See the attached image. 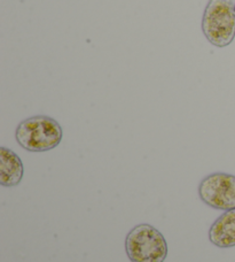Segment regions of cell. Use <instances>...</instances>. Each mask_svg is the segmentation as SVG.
<instances>
[{"label": "cell", "instance_id": "obj_2", "mask_svg": "<svg viewBox=\"0 0 235 262\" xmlns=\"http://www.w3.org/2000/svg\"><path fill=\"white\" fill-rule=\"evenodd\" d=\"M233 0H209L202 17L205 38L217 48H226L235 38Z\"/></svg>", "mask_w": 235, "mask_h": 262}, {"label": "cell", "instance_id": "obj_3", "mask_svg": "<svg viewBox=\"0 0 235 262\" xmlns=\"http://www.w3.org/2000/svg\"><path fill=\"white\" fill-rule=\"evenodd\" d=\"M125 251L131 262H164L168 256V244L156 228L143 223L128 233Z\"/></svg>", "mask_w": 235, "mask_h": 262}, {"label": "cell", "instance_id": "obj_4", "mask_svg": "<svg viewBox=\"0 0 235 262\" xmlns=\"http://www.w3.org/2000/svg\"><path fill=\"white\" fill-rule=\"evenodd\" d=\"M199 195L211 208L235 209V176L226 172H214L205 176L199 185Z\"/></svg>", "mask_w": 235, "mask_h": 262}, {"label": "cell", "instance_id": "obj_6", "mask_svg": "<svg viewBox=\"0 0 235 262\" xmlns=\"http://www.w3.org/2000/svg\"><path fill=\"white\" fill-rule=\"evenodd\" d=\"M25 168L20 157L7 147L0 148V184L13 188L21 183Z\"/></svg>", "mask_w": 235, "mask_h": 262}, {"label": "cell", "instance_id": "obj_7", "mask_svg": "<svg viewBox=\"0 0 235 262\" xmlns=\"http://www.w3.org/2000/svg\"><path fill=\"white\" fill-rule=\"evenodd\" d=\"M234 8H235V5H234Z\"/></svg>", "mask_w": 235, "mask_h": 262}, {"label": "cell", "instance_id": "obj_1", "mask_svg": "<svg viewBox=\"0 0 235 262\" xmlns=\"http://www.w3.org/2000/svg\"><path fill=\"white\" fill-rule=\"evenodd\" d=\"M63 131L58 121L46 115L26 119L17 125L16 142L29 152H46L61 143Z\"/></svg>", "mask_w": 235, "mask_h": 262}, {"label": "cell", "instance_id": "obj_5", "mask_svg": "<svg viewBox=\"0 0 235 262\" xmlns=\"http://www.w3.org/2000/svg\"><path fill=\"white\" fill-rule=\"evenodd\" d=\"M209 239L222 249L235 246V209L226 210L216 220L209 230Z\"/></svg>", "mask_w": 235, "mask_h": 262}]
</instances>
